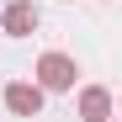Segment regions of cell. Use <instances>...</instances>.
Masks as SVG:
<instances>
[{"label":"cell","mask_w":122,"mask_h":122,"mask_svg":"<svg viewBox=\"0 0 122 122\" xmlns=\"http://www.w3.org/2000/svg\"><path fill=\"white\" fill-rule=\"evenodd\" d=\"M37 74H43L48 90H69V85H74V58H64V53H43Z\"/></svg>","instance_id":"obj_1"},{"label":"cell","mask_w":122,"mask_h":122,"mask_svg":"<svg viewBox=\"0 0 122 122\" xmlns=\"http://www.w3.org/2000/svg\"><path fill=\"white\" fill-rule=\"evenodd\" d=\"M5 106L16 117H37V112H43V90H37V85H11L5 90Z\"/></svg>","instance_id":"obj_2"},{"label":"cell","mask_w":122,"mask_h":122,"mask_svg":"<svg viewBox=\"0 0 122 122\" xmlns=\"http://www.w3.org/2000/svg\"><path fill=\"white\" fill-rule=\"evenodd\" d=\"M32 27H37V11L27 5V0H16V5H5V32H11V37H27Z\"/></svg>","instance_id":"obj_3"},{"label":"cell","mask_w":122,"mask_h":122,"mask_svg":"<svg viewBox=\"0 0 122 122\" xmlns=\"http://www.w3.org/2000/svg\"><path fill=\"white\" fill-rule=\"evenodd\" d=\"M80 117H85V122H106L112 117V96L106 90H85V96H80Z\"/></svg>","instance_id":"obj_4"}]
</instances>
